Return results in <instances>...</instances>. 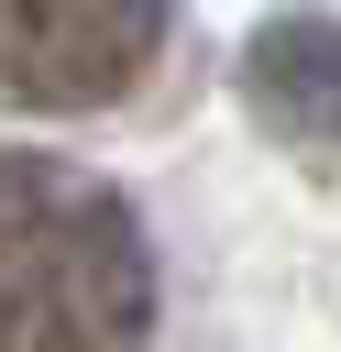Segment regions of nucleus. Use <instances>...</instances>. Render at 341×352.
I'll list each match as a JSON object with an SVG mask.
<instances>
[{
    "label": "nucleus",
    "mask_w": 341,
    "mask_h": 352,
    "mask_svg": "<svg viewBox=\"0 0 341 352\" xmlns=\"http://www.w3.org/2000/svg\"><path fill=\"white\" fill-rule=\"evenodd\" d=\"M0 352H154L132 198L44 143H0Z\"/></svg>",
    "instance_id": "nucleus-1"
},
{
    "label": "nucleus",
    "mask_w": 341,
    "mask_h": 352,
    "mask_svg": "<svg viewBox=\"0 0 341 352\" xmlns=\"http://www.w3.org/2000/svg\"><path fill=\"white\" fill-rule=\"evenodd\" d=\"M176 0H0V110L88 121L165 66Z\"/></svg>",
    "instance_id": "nucleus-2"
},
{
    "label": "nucleus",
    "mask_w": 341,
    "mask_h": 352,
    "mask_svg": "<svg viewBox=\"0 0 341 352\" xmlns=\"http://www.w3.org/2000/svg\"><path fill=\"white\" fill-rule=\"evenodd\" d=\"M242 88H253V110H264L275 132L330 143V132H341V22H319V11L264 22V33L242 44Z\"/></svg>",
    "instance_id": "nucleus-3"
}]
</instances>
